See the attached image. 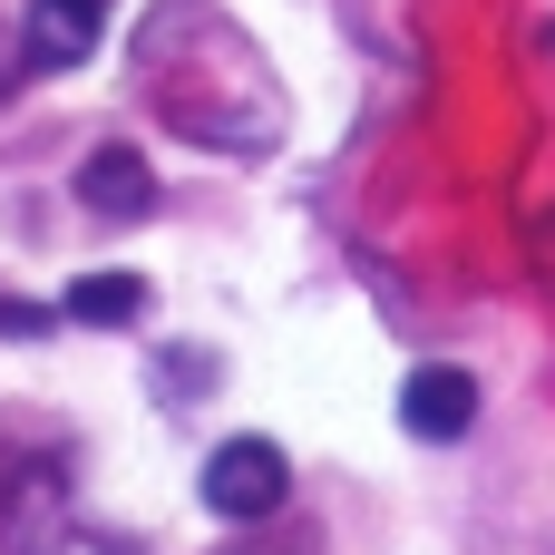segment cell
I'll return each mask as SVG.
<instances>
[{"label": "cell", "mask_w": 555, "mask_h": 555, "mask_svg": "<svg viewBox=\"0 0 555 555\" xmlns=\"http://www.w3.org/2000/svg\"><path fill=\"white\" fill-rule=\"evenodd\" d=\"M283 498H293V459H283L273 439H224V449L205 459V507H215V517L244 527V517H273Z\"/></svg>", "instance_id": "obj_1"}, {"label": "cell", "mask_w": 555, "mask_h": 555, "mask_svg": "<svg viewBox=\"0 0 555 555\" xmlns=\"http://www.w3.org/2000/svg\"><path fill=\"white\" fill-rule=\"evenodd\" d=\"M400 420H410V439H459V429L478 420V380H468V371H449V361H429V371H410Z\"/></svg>", "instance_id": "obj_2"}, {"label": "cell", "mask_w": 555, "mask_h": 555, "mask_svg": "<svg viewBox=\"0 0 555 555\" xmlns=\"http://www.w3.org/2000/svg\"><path fill=\"white\" fill-rule=\"evenodd\" d=\"M78 205H98L107 224L146 215V205H156V176H146V156H137V146H98V156L78 166Z\"/></svg>", "instance_id": "obj_3"}, {"label": "cell", "mask_w": 555, "mask_h": 555, "mask_svg": "<svg viewBox=\"0 0 555 555\" xmlns=\"http://www.w3.org/2000/svg\"><path fill=\"white\" fill-rule=\"evenodd\" d=\"M98 29H107L98 0H29V68H78Z\"/></svg>", "instance_id": "obj_4"}, {"label": "cell", "mask_w": 555, "mask_h": 555, "mask_svg": "<svg viewBox=\"0 0 555 555\" xmlns=\"http://www.w3.org/2000/svg\"><path fill=\"white\" fill-rule=\"evenodd\" d=\"M137 302H146V283H137V273H88V283H68V293H59V312H68V322H88V332H127V322H137Z\"/></svg>", "instance_id": "obj_5"}, {"label": "cell", "mask_w": 555, "mask_h": 555, "mask_svg": "<svg viewBox=\"0 0 555 555\" xmlns=\"http://www.w3.org/2000/svg\"><path fill=\"white\" fill-rule=\"evenodd\" d=\"M98 10H117V0H98Z\"/></svg>", "instance_id": "obj_6"}]
</instances>
